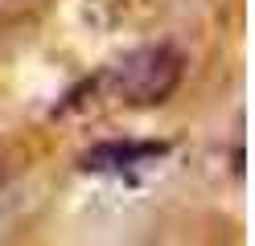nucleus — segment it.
Here are the masks:
<instances>
[{
	"label": "nucleus",
	"instance_id": "obj_1",
	"mask_svg": "<svg viewBox=\"0 0 255 246\" xmlns=\"http://www.w3.org/2000/svg\"><path fill=\"white\" fill-rule=\"evenodd\" d=\"M181 74H185V62L173 45H144V49H132L111 70V86L132 107H156L177 90Z\"/></svg>",
	"mask_w": 255,
	"mask_h": 246
},
{
	"label": "nucleus",
	"instance_id": "obj_2",
	"mask_svg": "<svg viewBox=\"0 0 255 246\" xmlns=\"http://www.w3.org/2000/svg\"><path fill=\"white\" fill-rule=\"evenodd\" d=\"M161 156H169V144H161V140H148V144L107 140V144H95L91 152H83L78 168L83 172H132L136 164H152Z\"/></svg>",
	"mask_w": 255,
	"mask_h": 246
}]
</instances>
